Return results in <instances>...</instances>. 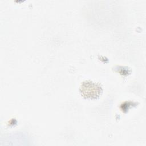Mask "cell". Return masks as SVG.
<instances>
[{"label":"cell","mask_w":146,"mask_h":146,"mask_svg":"<svg viewBox=\"0 0 146 146\" xmlns=\"http://www.w3.org/2000/svg\"><path fill=\"white\" fill-rule=\"evenodd\" d=\"M82 92L87 98L98 96L101 91V87L91 82H84L81 87Z\"/></svg>","instance_id":"cell-1"}]
</instances>
